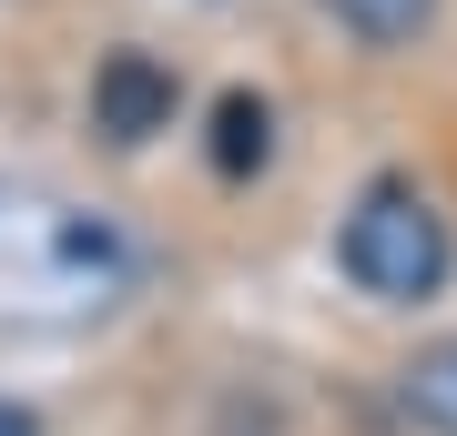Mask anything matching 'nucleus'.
<instances>
[{"mask_svg": "<svg viewBox=\"0 0 457 436\" xmlns=\"http://www.w3.org/2000/svg\"><path fill=\"white\" fill-rule=\"evenodd\" d=\"M92 122L112 132V143H153V132L173 122V71L153 62V51H112V62L92 71Z\"/></svg>", "mask_w": 457, "mask_h": 436, "instance_id": "nucleus-3", "label": "nucleus"}, {"mask_svg": "<svg viewBox=\"0 0 457 436\" xmlns=\"http://www.w3.org/2000/svg\"><path fill=\"white\" fill-rule=\"evenodd\" d=\"M326 11L345 21V31H366V41H417L437 0H326Z\"/></svg>", "mask_w": 457, "mask_h": 436, "instance_id": "nucleus-6", "label": "nucleus"}, {"mask_svg": "<svg viewBox=\"0 0 457 436\" xmlns=\"http://www.w3.org/2000/svg\"><path fill=\"white\" fill-rule=\"evenodd\" d=\"M0 436H41V416L31 406H0Z\"/></svg>", "mask_w": 457, "mask_h": 436, "instance_id": "nucleus-7", "label": "nucleus"}, {"mask_svg": "<svg viewBox=\"0 0 457 436\" xmlns=\"http://www.w3.org/2000/svg\"><path fill=\"white\" fill-rule=\"evenodd\" d=\"M264 152H275V112L254 92H224L213 102V162L224 173H264Z\"/></svg>", "mask_w": 457, "mask_h": 436, "instance_id": "nucleus-5", "label": "nucleus"}, {"mask_svg": "<svg viewBox=\"0 0 457 436\" xmlns=\"http://www.w3.org/2000/svg\"><path fill=\"white\" fill-rule=\"evenodd\" d=\"M122 275H132V254H122V234L102 224V213L0 193V315H82V305H112Z\"/></svg>", "mask_w": 457, "mask_h": 436, "instance_id": "nucleus-1", "label": "nucleus"}, {"mask_svg": "<svg viewBox=\"0 0 457 436\" xmlns=\"http://www.w3.org/2000/svg\"><path fill=\"white\" fill-rule=\"evenodd\" d=\"M336 264L376 294V305H427V294L447 284L457 243H447V213L427 203L417 183H366L356 213H345V234H336Z\"/></svg>", "mask_w": 457, "mask_h": 436, "instance_id": "nucleus-2", "label": "nucleus"}, {"mask_svg": "<svg viewBox=\"0 0 457 436\" xmlns=\"http://www.w3.org/2000/svg\"><path fill=\"white\" fill-rule=\"evenodd\" d=\"M396 406H407L427 436H457V345H427V356L396 375Z\"/></svg>", "mask_w": 457, "mask_h": 436, "instance_id": "nucleus-4", "label": "nucleus"}]
</instances>
